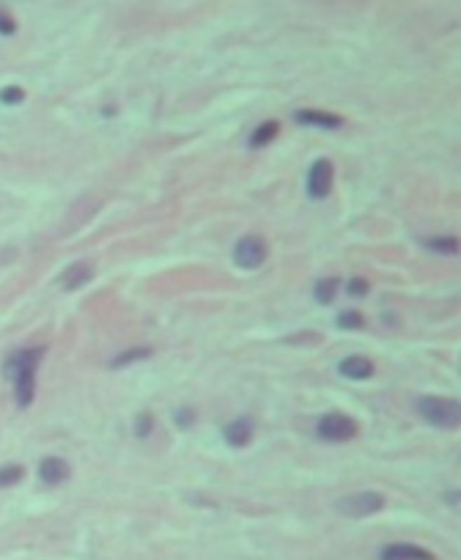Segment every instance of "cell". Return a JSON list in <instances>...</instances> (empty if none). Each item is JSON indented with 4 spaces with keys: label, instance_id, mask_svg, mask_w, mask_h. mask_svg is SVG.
Wrapping results in <instances>:
<instances>
[{
    "label": "cell",
    "instance_id": "cell-17",
    "mask_svg": "<svg viewBox=\"0 0 461 560\" xmlns=\"http://www.w3.org/2000/svg\"><path fill=\"white\" fill-rule=\"evenodd\" d=\"M428 247L436 250V253H448V256L459 253V242L453 236H448V239H428Z\"/></svg>",
    "mask_w": 461,
    "mask_h": 560
},
{
    "label": "cell",
    "instance_id": "cell-20",
    "mask_svg": "<svg viewBox=\"0 0 461 560\" xmlns=\"http://www.w3.org/2000/svg\"><path fill=\"white\" fill-rule=\"evenodd\" d=\"M14 31H17V22H14V17H11L6 8H0V33H3V36H11Z\"/></svg>",
    "mask_w": 461,
    "mask_h": 560
},
{
    "label": "cell",
    "instance_id": "cell-8",
    "mask_svg": "<svg viewBox=\"0 0 461 560\" xmlns=\"http://www.w3.org/2000/svg\"><path fill=\"white\" fill-rule=\"evenodd\" d=\"M39 478L47 486H58V484H64L69 478V464L64 459H58V456H47L39 464Z\"/></svg>",
    "mask_w": 461,
    "mask_h": 560
},
{
    "label": "cell",
    "instance_id": "cell-5",
    "mask_svg": "<svg viewBox=\"0 0 461 560\" xmlns=\"http://www.w3.org/2000/svg\"><path fill=\"white\" fill-rule=\"evenodd\" d=\"M233 259L239 266H245V269H259L266 259V245H263L261 236H245V239H239L236 242V247H233Z\"/></svg>",
    "mask_w": 461,
    "mask_h": 560
},
{
    "label": "cell",
    "instance_id": "cell-11",
    "mask_svg": "<svg viewBox=\"0 0 461 560\" xmlns=\"http://www.w3.org/2000/svg\"><path fill=\"white\" fill-rule=\"evenodd\" d=\"M91 278H94V266L88 261H77V264H71L64 275H61V286L69 289V292H74V289H83Z\"/></svg>",
    "mask_w": 461,
    "mask_h": 560
},
{
    "label": "cell",
    "instance_id": "cell-14",
    "mask_svg": "<svg viewBox=\"0 0 461 560\" xmlns=\"http://www.w3.org/2000/svg\"><path fill=\"white\" fill-rule=\"evenodd\" d=\"M338 294V280L335 278H322L316 286H313V296L319 305H329Z\"/></svg>",
    "mask_w": 461,
    "mask_h": 560
},
{
    "label": "cell",
    "instance_id": "cell-22",
    "mask_svg": "<svg viewBox=\"0 0 461 560\" xmlns=\"http://www.w3.org/2000/svg\"><path fill=\"white\" fill-rule=\"evenodd\" d=\"M349 294H352V296H365V294H368V280L355 278V280L349 283Z\"/></svg>",
    "mask_w": 461,
    "mask_h": 560
},
{
    "label": "cell",
    "instance_id": "cell-4",
    "mask_svg": "<svg viewBox=\"0 0 461 560\" xmlns=\"http://www.w3.org/2000/svg\"><path fill=\"white\" fill-rule=\"evenodd\" d=\"M316 434L324 439V442H349L357 437V423L343 415V412H327L319 426H316Z\"/></svg>",
    "mask_w": 461,
    "mask_h": 560
},
{
    "label": "cell",
    "instance_id": "cell-6",
    "mask_svg": "<svg viewBox=\"0 0 461 560\" xmlns=\"http://www.w3.org/2000/svg\"><path fill=\"white\" fill-rule=\"evenodd\" d=\"M332 190V163L329 160H316L308 170V196L322 200Z\"/></svg>",
    "mask_w": 461,
    "mask_h": 560
},
{
    "label": "cell",
    "instance_id": "cell-16",
    "mask_svg": "<svg viewBox=\"0 0 461 560\" xmlns=\"http://www.w3.org/2000/svg\"><path fill=\"white\" fill-rule=\"evenodd\" d=\"M22 478H25V470L20 464H8V467L0 470V489H8L14 484H20Z\"/></svg>",
    "mask_w": 461,
    "mask_h": 560
},
{
    "label": "cell",
    "instance_id": "cell-1",
    "mask_svg": "<svg viewBox=\"0 0 461 560\" xmlns=\"http://www.w3.org/2000/svg\"><path fill=\"white\" fill-rule=\"evenodd\" d=\"M44 346H25V349H17L8 355V360L3 365V374L11 379L14 385V398H17V407L25 409L33 404V395H36V371H39V362L44 360Z\"/></svg>",
    "mask_w": 461,
    "mask_h": 560
},
{
    "label": "cell",
    "instance_id": "cell-9",
    "mask_svg": "<svg viewBox=\"0 0 461 560\" xmlns=\"http://www.w3.org/2000/svg\"><path fill=\"white\" fill-rule=\"evenodd\" d=\"M294 118L299 124H305V127H319V130H338L343 124L340 116L324 113V110H299Z\"/></svg>",
    "mask_w": 461,
    "mask_h": 560
},
{
    "label": "cell",
    "instance_id": "cell-7",
    "mask_svg": "<svg viewBox=\"0 0 461 560\" xmlns=\"http://www.w3.org/2000/svg\"><path fill=\"white\" fill-rule=\"evenodd\" d=\"M382 560H436L428 549L418 547V544H409V541H401V544H387L382 549Z\"/></svg>",
    "mask_w": 461,
    "mask_h": 560
},
{
    "label": "cell",
    "instance_id": "cell-18",
    "mask_svg": "<svg viewBox=\"0 0 461 560\" xmlns=\"http://www.w3.org/2000/svg\"><path fill=\"white\" fill-rule=\"evenodd\" d=\"M22 99H25V91H22L20 86H8V88L0 91V102H3V104H11V107H14V104H20Z\"/></svg>",
    "mask_w": 461,
    "mask_h": 560
},
{
    "label": "cell",
    "instance_id": "cell-21",
    "mask_svg": "<svg viewBox=\"0 0 461 560\" xmlns=\"http://www.w3.org/2000/svg\"><path fill=\"white\" fill-rule=\"evenodd\" d=\"M135 434H137V437H149V434H151V415H149V412H143V415L135 421Z\"/></svg>",
    "mask_w": 461,
    "mask_h": 560
},
{
    "label": "cell",
    "instance_id": "cell-2",
    "mask_svg": "<svg viewBox=\"0 0 461 560\" xmlns=\"http://www.w3.org/2000/svg\"><path fill=\"white\" fill-rule=\"evenodd\" d=\"M420 418L436 428H459L461 423V404L453 398H439V395H423L415 401Z\"/></svg>",
    "mask_w": 461,
    "mask_h": 560
},
{
    "label": "cell",
    "instance_id": "cell-12",
    "mask_svg": "<svg viewBox=\"0 0 461 560\" xmlns=\"http://www.w3.org/2000/svg\"><path fill=\"white\" fill-rule=\"evenodd\" d=\"M223 434H226V442L230 448H245L250 442V437H253V421L250 418H239V421L228 423Z\"/></svg>",
    "mask_w": 461,
    "mask_h": 560
},
{
    "label": "cell",
    "instance_id": "cell-19",
    "mask_svg": "<svg viewBox=\"0 0 461 560\" xmlns=\"http://www.w3.org/2000/svg\"><path fill=\"white\" fill-rule=\"evenodd\" d=\"M338 325H340L343 329L362 327V313H357V310H343V313L338 316Z\"/></svg>",
    "mask_w": 461,
    "mask_h": 560
},
{
    "label": "cell",
    "instance_id": "cell-3",
    "mask_svg": "<svg viewBox=\"0 0 461 560\" xmlns=\"http://www.w3.org/2000/svg\"><path fill=\"white\" fill-rule=\"evenodd\" d=\"M382 505H385V497H382V494L357 492V494H349V497H340V500L335 503V511H338L340 517H346V519H365V517L382 511Z\"/></svg>",
    "mask_w": 461,
    "mask_h": 560
},
{
    "label": "cell",
    "instance_id": "cell-13",
    "mask_svg": "<svg viewBox=\"0 0 461 560\" xmlns=\"http://www.w3.org/2000/svg\"><path fill=\"white\" fill-rule=\"evenodd\" d=\"M277 132H280V124H277V121H263V124H259L256 132L250 135V146H253V149L269 146V143L277 137Z\"/></svg>",
    "mask_w": 461,
    "mask_h": 560
},
{
    "label": "cell",
    "instance_id": "cell-10",
    "mask_svg": "<svg viewBox=\"0 0 461 560\" xmlns=\"http://www.w3.org/2000/svg\"><path fill=\"white\" fill-rule=\"evenodd\" d=\"M338 371L346 376V379H371L373 376V362L368 360V357H362V355H352V357H343L340 365H338Z\"/></svg>",
    "mask_w": 461,
    "mask_h": 560
},
{
    "label": "cell",
    "instance_id": "cell-15",
    "mask_svg": "<svg viewBox=\"0 0 461 560\" xmlns=\"http://www.w3.org/2000/svg\"><path fill=\"white\" fill-rule=\"evenodd\" d=\"M151 357V349L149 346H137V349H127V352H121L116 360H110V368H124V365H130V362H140V360H149Z\"/></svg>",
    "mask_w": 461,
    "mask_h": 560
},
{
    "label": "cell",
    "instance_id": "cell-23",
    "mask_svg": "<svg viewBox=\"0 0 461 560\" xmlns=\"http://www.w3.org/2000/svg\"><path fill=\"white\" fill-rule=\"evenodd\" d=\"M193 418H195V415H193V409H181V412L176 415V423H179V426H190V423H193Z\"/></svg>",
    "mask_w": 461,
    "mask_h": 560
}]
</instances>
